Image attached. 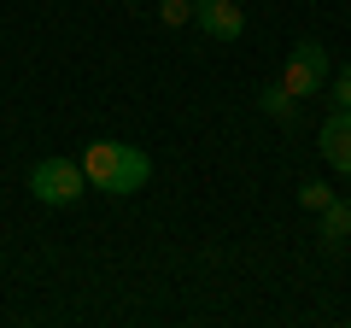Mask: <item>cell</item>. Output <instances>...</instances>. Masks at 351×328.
<instances>
[{"label": "cell", "instance_id": "obj_11", "mask_svg": "<svg viewBox=\"0 0 351 328\" xmlns=\"http://www.w3.org/2000/svg\"><path fill=\"white\" fill-rule=\"evenodd\" d=\"M193 6H199V0H193Z\"/></svg>", "mask_w": 351, "mask_h": 328}, {"label": "cell", "instance_id": "obj_9", "mask_svg": "<svg viewBox=\"0 0 351 328\" xmlns=\"http://www.w3.org/2000/svg\"><path fill=\"white\" fill-rule=\"evenodd\" d=\"M328 200H334V188H322V182H304V188H299V205H304V211H322Z\"/></svg>", "mask_w": 351, "mask_h": 328}, {"label": "cell", "instance_id": "obj_1", "mask_svg": "<svg viewBox=\"0 0 351 328\" xmlns=\"http://www.w3.org/2000/svg\"><path fill=\"white\" fill-rule=\"evenodd\" d=\"M82 176H88V188L112 194V200H129V194L147 188L152 159H147L141 147H123V141H88V152H82Z\"/></svg>", "mask_w": 351, "mask_h": 328}, {"label": "cell", "instance_id": "obj_2", "mask_svg": "<svg viewBox=\"0 0 351 328\" xmlns=\"http://www.w3.org/2000/svg\"><path fill=\"white\" fill-rule=\"evenodd\" d=\"M82 188H88V176H82V164L76 159H36L29 164V194H36L41 205H76L82 200Z\"/></svg>", "mask_w": 351, "mask_h": 328}, {"label": "cell", "instance_id": "obj_3", "mask_svg": "<svg viewBox=\"0 0 351 328\" xmlns=\"http://www.w3.org/2000/svg\"><path fill=\"white\" fill-rule=\"evenodd\" d=\"M328 71H334V65H328V47L304 36V41H293L287 65H281V82H287V94H293V100H311V94L328 82Z\"/></svg>", "mask_w": 351, "mask_h": 328}, {"label": "cell", "instance_id": "obj_8", "mask_svg": "<svg viewBox=\"0 0 351 328\" xmlns=\"http://www.w3.org/2000/svg\"><path fill=\"white\" fill-rule=\"evenodd\" d=\"M158 24H164V30L193 24V0H158Z\"/></svg>", "mask_w": 351, "mask_h": 328}, {"label": "cell", "instance_id": "obj_4", "mask_svg": "<svg viewBox=\"0 0 351 328\" xmlns=\"http://www.w3.org/2000/svg\"><path fill=\"white\" fill-rule=\"evenodd\" d=\"M193 24H199L205 41H240L246 12H240L234 0H199V6H193Z\"/></svg>", "mask_w": 351, "mask_h": 328}, {"label": "cell", "instance_id": "obj_6", "mask_svg": "<svg viewBox=\"0 0 351 328\" xmlns=\"http://www.w3.org/2000/svg\"><path fill=\"white\" fill-rule=\"evenodd\" d=\"M322 240L328 246H346L351 240V200H328L322 205Z\"/></svg>", "mask_w": 351, "mask_h": 328}, {"label": "cell", "instance_id": "obj_10", "mask_svg": "<svg viewBox=\"0 0 351 328\" xmlns=\"http://www.w3.org/2000/svg\"><path fill=\"white\" fill-rule=\"evenodd\" d=\"M334 106H346V112H351V65H346V71H334Z\"/></svg>", "mask_w": 351, "mask_h": 328}, {"label": "cell", "instance_id": "obj_5", "mask_svg": "<svg viewBox=\"0 0 351 328\" xmlns=\"http://www.w3.org/2000/svg\"><path fill=\"white\" fill-rule=\"evenodd\" d=\"M322 159L334 164L339 176H351V112L346 106H334L328 124H322Z\"/></svg>", "mask_w": 351, "mask_h": 328}, {"label": "cell", "instance_id": "obj_7", "mask_svg": "<svg viewBox=\"0 0 351 328\" xmlns=\"http://www.w3.org/2000/svg\"><path fill=\"white\" fill-rule=\"evenodd\" d=\"M258 106H263V112H269V117H281V124H293V117H299V100H293V94H287V82H281V76H276V82H263Z\"/></svg>", "mask_w": 351, "mask_h": 328}]
</instances>
